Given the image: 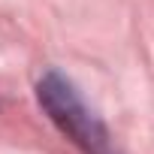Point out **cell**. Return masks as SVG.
Segmentation results:
<instances>
[{
    "label": "cell",
    "instance_id": "cell-1",
    "mask_svg": "<svg viewBox=\"0 0 154 154\" xmlns=\"http://www.w3.org/2000/svg\"><path fill=\"white\" fill-rule=\"evenodd\" d=\"M36 103L45 118L82 154H121L106 121L88 106L82 91L57 69H45L36 79Z\"/></svg>",
    "mask_w": 154,
    "mask_h": 154
}]
</instances>
